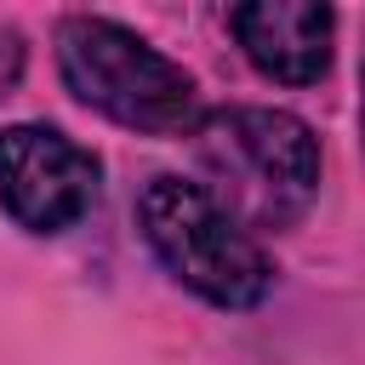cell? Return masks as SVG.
<instances>
[{"instance_id": "6da1fadb", "label": "cell", "mask_w": 365, "mask_h": 365, "mask_svg": "<svg viewBox=\"0 0 365 365\" xmlns=\"http://www.w3.org/2000/svg\"><path fill=\"white\" fill-rule=\"evenodd\" d=\"M194 160L205 171V188L251 234L302 222L319 194V137L285 108H211L194 125Z\"/></svg>"}, {"instance_id": "7a4b0ae2", "label": "cell", "mask_w": 365, "mask_h": 365, "mask_svg": "<svg viewBox=\"0 0 365 365\" xmlns=\"http://www.w3.org/2000/svg\"><path fill=\"white\" fill-rule=\"evenodd\" d=\"M137 222L148 251L165 262V274L177 285H188L194 297H205L211 308H257L274 285V262L262 251V240L194 177H148V188L137 194Z\"/></svg>"}, {"instance_id": "3957f363", "label": "cell", "mask_w": 365, "mask_h": 365, "mask_svg": "<svg viewBox=\"0 0 365 365\" xmlns=\"http://www.w3.org/2000/svg\"><path fill=\"white\" fill-rule=\"evenodd\" d=\"M57 68L86 108L108 114L125 131L194 137V125L205 120L194 74L114 17H68L57 29Z\"/></svg>"}, {"instance_id": "277c9868", "label": "cell", "mask_w": 365, "mask_h": 365, "mask_svg": "<svg viewBox=\"0 0 365 365\" xmlns=\"http://www.w3.org/2000/svg\"><path fill=\"white\" fill-rule=\"evenodd\" d=\"M97 160L57 125H6L0 131V211L29 234H63L97 205Z\"/></svg>"}, {"instance_id": "5b68a950", "label": "cell", "mask_w": 365, "mask_h": 365, "mask_svg": "<svg viewBox=\"0 0 365 365\" xmlns=\"http://www.w3.org/2000/svg\"><path fill=\"white\" fill-rule=\"evenodd\" d=\"M228 29H234L240 51L251 57V68L279 80V86H314L331 68V34H336L331 6H314V0H251V6L228 11Z\"/></svg>"}, {"instance_id": "8992f818", "label": "cell", "mask_w": 365, "mask_h": 365, "mask_svg": "<svg viewBox=\"0 0 365 365\" xmlns=\"http://www.w3.org/2000/svg\"><path fill=\"white\" fill-rule=\"evenodd\" d=\"M23 63H29V51H23V34H17V29H0V103L17 91V80H23Z\"/></svg>"}, {"instance_id": "52a82bcc", "label": "cell", "mask_w": 365, "mask_h": 365, "mask_svg": "<svg viewBox=\"0 0 365 365\" xmlns=\"http://www.w3.org/2000/svg\"><path fill=\"white\" fill-rule=\"evenodd\" d=\"M359 131H365V97H359Z\"/></svg>"}]
</instances>
